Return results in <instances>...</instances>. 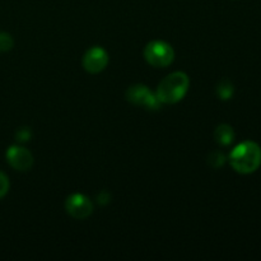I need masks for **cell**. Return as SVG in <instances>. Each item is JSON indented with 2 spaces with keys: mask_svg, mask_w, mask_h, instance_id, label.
<instances>
[{
  "mask_svg": "<svg viewBox=\"0 0 261 261\" xmlns=\"http://www.w3.org/2000/svg\"><path fill=\"white\" fill-rule=\"evenodd\" d=\"M229 162H231L232 168L242 175L255 172L261 165L260 145L252 140L242 142L231 152Z\"/></svg>",
  "mask_w": 261,
  "mask_h": 261,
  "instance_id": "6da1fadb",
  "label": "cell"
},
{
  "mask_svg": "<svg viewBox=\"0 0 261 261\" xmlns=\"http://www.w3.org/2000/svg\"><path fill=\"white\" fill-rule=\"evenodd\" d=\"M189 86H190L189 76L182 71H175L161 82L155 91V96L161 103H176L185 97Z\"/></svg>",
  "mask_w": 261,
  "mask_h": 261,
  "instance_id": "7a4b0ae2",
  "label": "cell"
},
{
  "mask_svg": "<svg viewBox=\"0 0 261 261\" xmlns=\"http://www.w3.org/2000/svg\"><path fill=\"white\" fill-rule=\"evenodd\" d=\"M144 58L154 68H166L175 59V51L165 41H152L145 47Z\"/></svg>",
  "mask_w": 261,
  "mask_h": 261,
  "instance_id": "3957f363",
  "label": "cell"
},
{
  "mask_svg": "<svg viewBox=\"0 0 261 261\" xmlns=\"http://www.w3.org/2000/svg\"><path fill=\"white\" fill-rule=\"evenodd\" d=\"M126 98L135 106H142L147 110H158L162 105L155 93H153L148 87L142 86V84L130 87L126 91Z\"/></svg>",
  "mask_w": 261,
  "mask_h": 261,
  "instance_id": "277c9868",
  "label": "cell"
},
{
  "mask_svg": "<svg viewBox=\"0 0 261 261\" xmlns=\"http://www.w3.org/2000/svg\"><path fill=\"white\" fill-rule=\"evenodd\" d=\"M65 209L73 218L86 219L93 212V204L82 194H73L65 203Z\"/></svg>",
  "mask_w": 261,
  "mask_h": 261,
  "instance_id": "5b68a950",
  "label": "cell"
},
{
  "mask_svg": "<svg viewBox=\"0 0 261 261\" xmlns=\"http://www.w3.org/2000/svg\"><path fill=\"white\" fill-rule=\"evenodd\" d=\"M109 64V55L102 47H92L84 54L83 66L88 73H101Z\"/></svg>",
  "mask_w": 261,
  "mask_h": 261,
  "instance_id": "8992f818",
  "label": "cell"
},
{
  "mask_svg": "<svg viewBox=\"0 0 261 261\" xmlns=\"http://www.w3.org/2000/svg\"><path fill=\"white\" fill-rule=\"evenodd\" d=\"M7 161L17 171H28L33 165V157L30 150L19 145H12L8 148Z\"/></svg>",
  "mask_w": 261,
  "mask_h": 261,
  "instance_id": "52a82bcc",
  "label": "cell"
},
{
  "mask_svg": "<svg viewBox=\"0 0 261 261\" xmlns=\"http://www.w3.org/2000/svg\"><path fill=\"white\" fill-rule=\"evenodd\" d=\"M214 139L219 145H229L234 140V132L229 125L222 124L214 132Z\"/></svg>",
  "mask_w": 261,
  "mask_h": 261,
  "instance_id": "ba28073f",
  "label": "cell"
},
{
  "mask_svg": "<svg viewBox=\"0 0 261 261\" xmlns=\"http://www.w3.org/2000/svg\"><path fill=\"white\" fill-rule=\"evenodd\" d=\"M217 94H218L219 98L223 99V101L229 99L233 96V84H232L228 79L221 81L218 86H217Z\"/></svg>",
  "mask_w": 261,
  "mask_h": 261,
  "instance_id": "9c48e42d",
  "label": "cell"
},
{
  "mask_svg": "<svg viewBox=\"0 0 261 261\" xmlns=\"http://www.w3.org/2000/svg\"><path fill=\"white\" fill-rule=\"evenodd\" d=\"M14 46L13 37L7 32H0V53H7L10 51Z\"/></svg>",
  "mask_w": 261,
  "mask_h": 261,
  "instance_id": "30bf717a",
  "label": "cell"
},
{
  "mask_svg": "<svg viewBox=\"0 0 261 261\" xmlns=\"http://www.w3.org/2000/svg\"><path fill=\"white\" fill-rule=\"evenodd\" d=\"M224 162H226V157H224L223 153L213 152L209 155V163H211V166H213V167H221V166L224 165Z\"/></svg>",
  "mask_w": 261,
  "mask_h": 261,
  "instance_id": "8fae6325",
  "label": "cell"
},
{
  "mask_svg": "<svg viewBox=\"0 0 261 261\" xmlns=\"http://www.w3.org/2000/svg\"><path fill=\"white\" fill-rule=\"evenodd\" d=\"M9 191V178L4 172L0 171V199L4 198Z\"/></svg>",
  "mask_w": 261,
  "mask_h": 261,
  "instance_id": "7c38bea8",
  "label": "cell"
},
{
  "mask_svg": "<svg viewBox=\"0 0 261 261\" xmlns=\"http://www.w3.org/2000/svg\"><path fill=\"white\" fill-rule=\"evenodd\" d=\"M32 134H31V130L27 129V127H22L17 132V140L19 142H28L31 139Z\"/></svg>",
  "mask_w": 261,
  "mask_h": 261,
  "instance_id": "4fadbf2b",
  "label": "cell"
}]
</instances>
